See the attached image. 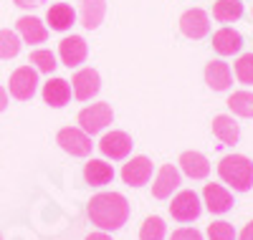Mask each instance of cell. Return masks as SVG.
<instances>
[{"label":"cell","instance_id":"cell-1","mask_svg":"<svg viewBox=\"0 0 253 240\" xmlns=\"http://www.w3.org/2000/svg\"><path fill=\"white\" fill-rule=\"evenodd\" d=\"M89 220L101 230H119L129 217V202L119 192H99L89 200Z\"/></svg>","mask_w":253,"mask_h":240},{"label":"cell","instance_id":"cell-2","mask_svg":"<svg viewBox=\"0 0 253 240\" xmlns=\"http://www.w3.org/2000/svg\"><path fill=\"white\" fill-rule=\"evenodd\" d=\"M218 174L225 185L238 192H248L253 187V162L243 155H228L218 164Z\"/></svg>","mask_w":253,"mask_h":240},{"label":"cell","instance_id":"cell-3","mask_svg":"<svg viewBox=\"0 0 253 240\" xmlns=\"http://www.w3.org/2000/svg\"><path fill=\"white\" fill-rule=\"evenodd\" d=\"M112 121H114V112H112V106L107 101L91 104V106H86V109H81V112H79V124H81V129L89 137L104 132Z\"/></svg>","mask_w":253,"mask_h":240},{"label":"cell","instance_id":"cell-4","mask_svg":"<svg viewBox=\"0 0 253 240\" xmlns=\"http://www.w3.org/2000/svg\"><path fill=\"white\" fill-rule=\"evenodd\" d=\"M8 91L18 101H31L33 94L38 91V71L31 69V66L15 69L10 74V81H8Z\"/></svg>","mask_w":253,"mask_h":240},{"label":"cell","instance_id":"cell-5","mask_svg":"<svg viewBox=\"0 0 253 240\" xmlns=\"http://www.w3.org/2000/svg\"><path fill=\"white\" fill-rule=\"evenodd\" d=\"M203 212V202L198 198V192L193 190H182L172 198V205H170V215L175 217L177 223H193L198 220Z\"/></svg>","mask_w":253,"mask_h":240},{"label":"cell","instance_id":"cell-6","mask_svg":"<svg viewBox=\"0 0 253 240\" xmlns=\"http://www.w3.org/2000/svg\"><path fill=\"white\" fill-rule=\"evenodd\" d=\"M58 144L63 152H69L71 157H89L91 155V137L84 132L81 126H66L58 132Z\"/></svg>","mask_w":253,"mask_h":240},{"label":"cell","instance_id":"cell-7","mask_svg":"<svg viewBox=\"0 0 253 240\" xmlns=\"http://www.w3.org/2000/svg\"><path fill=\"white\" fill-rule=\"evenodd\" d=\"M152 160L150 157H132L129 162H126L122 167V180L124 185H129V187H142L152 180Z\"/></svg>","mask_w":253,"mask_h":240},{"label":"cell","instance_id":"cell-8","mask_svg":"<svg viewBox=\"0 0 253 240\" xmlns=\"http://www.w3.org/2000/svg\"><path fill=\"white\" fill-rule=\"evenodd\" d=\"M58 56H61V61L66 63L69 69H76V66H81V63L86 61L89 46H86V40H84L81 36H66L58 43Z\"/></svg>","mask_w":253,"mask_h":240},{"label":"cell","instance_id":"cell-9","mask_svg":"<svg viewBox=\"0 0 253 240\" xmlns=\"http://www.w3.org/2000/svg\"><path fill=\"white\" fill-rule=\"evenodd\" d=\"M71 89H74V96H76L79 101L94 99V96L99 94V89H101L99 71H94V69H81V71H76L74 79H71Z\"/></svg>","mask_w":253,"mask_h":240},{"label":"cell","instance_id":"cell-10","mask_svg":"<svg viewBox=\"0 0 253 240\" xmlns=\"http://www.w3.org/2000/svg\"><path fill=\"white\" fill-rule=\"evenodd\" d=\"M99 149H101V155L109 157V160H124V157H129V152H132V137L126 132H107L99 142Z\"/></svg>","mask_w":253,"mask_h":240},{"label":"cell","instance_id":"cell-11","mask_svg":"<svg viewBox=\"0 0 253 240\" xmlns=\"http://www.w3.org/2000/svg\"><path fill=\"white\" fill-rule=\"evenodd\" d=\"M180 31L187 36V38H193V40H200L208 36L210 31V23H208V13L200 10V8H190L182 13L180 18Z\"/></svg>","mask_w":253,"mask_h":240},{"label":"cell","instance_id":"cell-12","mask_svg":"<svg viewBox=\"0 0 253 240\" xmlns=\"http://www.w3.org/2000/svg\"><path fill=\"white\" fill-rule=\"evenodd\" d=\"M177 187H180V169L175 164H162L152 185V195L157 200H167Z\"/></svg>","mask_w":253,"mask_h":240},{"label":"cell","instance_id":"cell-13","mask_svg":"<svg viewBox=\"0 0 253 240\" xmlns=\"http://www.w3.org/2000/svg\"><path fill=\"white\" fill-rule=\"evenodd\" d=\"M203 205L213 215H223V212H228L230 207H233V195H230L223 185H205Z\"/></svg>","mask_w":253,"mask_h":240},{"label":"cell","instance_id":"cell-14","mask_svg":"<svg viewBox=\"0 0 253 240\" xmlns=\"http://www.w3.org/2000/svg\"><path fill=\"white\" fill-rule=\"evenodd\" d=\"M205 83L213 91H225L228 86L233 83V71H230V66L225 61L215 58V61H210L205 66Z\"/></svg>","mask_w":253,"mask_h":240},{"label":"cell","instance_id":"cell-15","mask_svg":"<svg viewBox=\"0 0 253 240\" xmlns=\"http://www.w3.org/2000/svg\"><path fill=\"white\" fill-rule=\"evenodd\" d=\"M180 169L190 180H205L210 174V162L200 152H182L180 155Z\"/></svg>","mask_w":253,"mask_h":240},{"label":"cell","instance_id":"cell-16","mask_svg":"<svg viewBox=\"0 0 253 240\" xmlns=\"http://www.w3.org/2000/svg\"><path fill=\"white\" fill-rule=\"evenodd\" d=\"M104 13H107V0H79V18L84 28H99Z\"/></svg>","mask_w":253,"mask_h":240},{"label":"cell","instance_id":"cell-17","mask_svg":"<svg viewBox=\"0 0 253 240\" xmlns=\"http://www.w3.org/2000/svg\"><path fill=\"white\" fill-rule=\"evenodd\" d=\"M18 36L23 43H46L48 38V28L41 23L33 15H23L18 18Z\"/></svg>","mask_w":253,"mask_h":240},{"label":"cell","instance_id":"cell-18","mask_svg":"<svg viewBox=\"0 0 253 240\" xmlns=\"http://www.w3.org/2000/svg\"><path fill=\"white\" fill-rule=\"evenodd\" d=\"M84 180L94 187H104L114 180V167L104 160H89L84 167Z\"/></svg>","mask_w":253,"mask_h":240},{"label":"cell","instance_id":"cell-19","mask_svg":"<svg viewBox=\"0 0 253 240\" xmlns=\"http://www.w3.org/2000/svg\"><path fill=\"white\" fill-rule=\"evenodd\" d=\"M71 99V86L69 81H63V79H48L43 83V101L53 109L58 106H66Z\"/></svg>","mask_w":253,"mask_h":240},{"label":"cell","instance_id":"cell-20","mask_svg":"<svg viewBox=\"0 0 253 240\" xmlns=\"http://www.w3.org/2000/svg\"><path fill=\"white\" fill-rule=\"evenodd\" d=\"M241 46H243V38L233 28H220V31L213 33V48L220 56H233V53L241 51Z\"/></svg>","mask_w":253,"mask_h":240},{"label":"cell","instance_id":"cell-21","mask_svg":"<svg viewBox=\"0 0 253 240\" xmlns=\"http://www.w3.org/2000/svg\"><path fill=\"white\" fill-rule=\"evenodd\" d=\"M46 20H48L51 31H69L76 23V10L71 5H66V3H56V5L48 8Z\"/></svg>","mask_w":253,"mask_h":240},{"label":"cell","instance_id":"cell-22","mask_svg":"<svg viewBox=\"0 0 253 240\" xmlns=\"http://www.w3.org/2000/svg\"><path fill=\"white\" fill-rule=\"evenodd\" d=\"M213 134H215L223 144H230V147H233V144L238 142V137H241V129H238V124H236L233 117L220 114V117L213 119Z\"/></svg>","mask_w":253,"mask_h":240},{"label":"cell","instance_id":"cell-23","mask_svg":"<svg viewBox=\"0 0 253 240\" xmlns=\"http://www.w3.org/2000/svg\"><path fill=\"white\" fill-rule=\"evenodd\" d=\"M243 15V3L241 0H218L213 5V18L220 23H233Z\"/></svg>","mask_w":253,"mask_h":240},{"label":"cell","instance_id":"cell-24","mask_svg":"<svg viewBox=\"0 0 253 240\" xmlns=\"http://www.w3.org/2000/svg\"><path fill=\"white\" fill-rule=\"evenodd\" d=\"M228 109H230L236 117L253 119V94H251V91H236V94H230Z\"/></svg>","mask_w":253,"mask_h":240},{"label":"cell","instance_id":"cell-25","mask_svg":"<svg viewBox=\"0 0 253 240\" xmlns=\"http://www.w3.org/2000/svg\"><path fill=\"white\" fill-rule=\"evenodd\" d=\"M20 53V36L10 28H3L0 31V58L8 61V58H15Z\"/></svg>","mask_w":253,"mask_h":240},{"label":"cell","instance_id":"cell-26","mask_svg":"<svg viewBox=\"0 0 253 240\" xmlns=\"http://www.w3.org/2000/svg\"><path fill=\"white\" fill-rule=\"evenodd\" d=\"M165 230H167L165 220L152 215V217H147L144 225L139 228V240H165Z\"/></svg>","mask_w":253,"mask_h":240},{"label":"cell","instance_id":"cell-27","mask_svg":"<svg viewBox=\"0 0 253 240\" xmlns=\"http://www.w3.org/2000/svg\"><path fill=\"white\" fill-rule=\"evenodd\" d=\"M31 63L36 66V71H41V74H53L56 71V56L48 51V48H38V51H33L31 53Z\"/></svg>","mask_w":253,"mask_h":240},{"label":"cell","instance_id":"cell-28","mask_svg":"<svg viewBox=\"0 0 253 240\" xmlns=\"http://www.w3.org/2000/svg\"><path fill=\"white\" fill-rule=\"evenodd\" d=\"M236 79L246 86L253 83V53H243L236 61Z\"/></svg>","mask_w":253,"mask_h":240},{"label":"cell","instance_id":"cell-29","mask_svg":"<svg viewBox=\"0 0 253 240\" xmlns=\"http://www.w3.org/2000/svg\"><path fill=\"white\" fill-rule=\"evenodd\" d=\"M208 238L210 240H236V230L230 223L218 220V223H210L208 225Z\"/></svg>","mask_w":253,"mask_h":240},{"label":"cell","instance_id":"cell-30","mask_svg":"<svg viewBox=\"0 0 253 240\" xmlns=\"http://www.w3.org/2000/svg\"><path fill=\"white\" fill-rule=\"evenodd\" d=\"M170 240H203V235H200L195 228H180V230L172 233Z\"/></svg>","mask_w":253,"mask_h":240},{"label":"cell","instance_id":"cell-31","mask_svg":"<svg viewBox=\"0 0 253 240\" xmlns=\"http://www.w3.org/2000/svg\"><path fill=\"white\" fill-rule=\"evenodd\" d=\"M238 240H253V220H251V223L243 228V233L238 235Z\"/></svg>","mask_w":253,"mask_h":240},{"label":"cell","instance_id":"cell-32","mask_svg":"<svg viewBox=\"0 0 253 240\" xmlns=\"http://www.w3.org/2000/svg\"><path fill=\"white\" fill-rule=\"evenodd\" d=\"M13 3L18 8H36V5H41V0H13Z\"/></svg>","mask_w":253,"mask_h":240},{"label":"cell","instance_id":"cell-33","mask_svg":"<svg viewBox=\"0 0 253 240\" xmlns=\"http://www.w3.org/2000/svg\"><path fill=\"white\" fill-rule=\"evenodd\" d=\"M5 106H8V91L0 86V112H5Z\"/></svg>","mask_w":253,"mask_h":240},{"label":"cell","instance_id":"cell-34","mask_svg":"<svg viewBox=\"0 0 253 240\" xmlns=\"http://www.w3.org/2000/svg\"><path fill=\"white\" fill-rule=\"evenodd\" d=\"M86 240H112V238L101 230V233H91V235H86Z\"/></svg>","mask_w":253,"mask_h":240},{"label":"cell","instance_id":"cell-35","mask_svg":"<svg viewBox=\"0 0 253 240\" xmlns=\"http://www.w3.org/2000/svg\"><path fill=\"white\" fill-rule=\"evenodd\" d=\"M0 240H3V238H0Z\"/></svg>","mask_w":253,"mask_h":240}]
</instances>
